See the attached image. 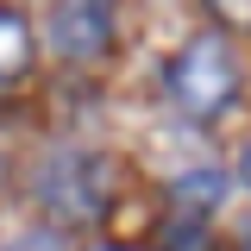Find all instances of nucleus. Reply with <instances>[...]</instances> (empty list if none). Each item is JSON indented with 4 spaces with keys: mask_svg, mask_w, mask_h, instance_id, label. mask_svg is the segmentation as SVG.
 I'll return each instance as SVG.
<instances>
[{
    "mask_svg": "<svg viewBox=\"0 0 251 251\" xmlns=\"http://www.w3.org/2000/svg\"><path fill=\"white\" fill-rule=\"evenodd\" d=\"M163 88L170 100L195 113V120H214L232 107V94H239V57H232V44L220 38V31H201V38H188L176 63L163 69Z\"/></svg>",
    "mask_w": 251,
    "mask_h": 251,
    "instance_id": "nucleus-1",
    "label": "nucleus"
},
{
    "mask_svg": "<svg viewBox=\"0 0 251 251\" xmlns=\"http://www.w3.org/2000/svg\"><path fill=\"white\" fill-rule=\"evenodd\" d=\"M44 201H50L63 220H100V207H107L100 163H94L88 151H63L57 163L44 170Z\"/></svg>",
    "mask_w": 251,
    "mask_h": 251,
    "instance_id": "nucleus-2",
    "label": "nucleus"
},
{
    "mask_svg": "<svg viewBox=\"0 0 251 251\" xmlns=\"http://www.w3.org/2000/svg\"><path fill=\"white\" fill-rule=\"evenodd\" d=\"M113 44V6L107 0H57L50 13V50L69 63H88Z\"/></svg>",
    "mask_w": 251,
    "mask_h": 251,
    "instance_id": "nucleus-3",
    "label": "nucleus"
},
{
    "mask_svg": "<svg viewBox=\"0 0 251 251\" xmlns=\"http://www.w3.org/2000/svg\"><path fill=\"white\" fill-rule=\"evenodd\" d=\"M170 201H176V220H182V226H201V220H207L220 201H226V176H220V170H195V176H176Z\"/></svg>",
    "mask_w": 251,
    "mask_h": 251,
    "instance_id": "nucleus-4",
    "label": "nucleus"
},
{
    "mask_svg": "<svg viewBox=\"0 0 251 251\" xmlns=\"http://www.w3.org/2000/svg\"><path fill=\"white\" fill-rule=\"evenodd\" d=\"M25 69H31V25L19 13L0 6V82H13V75H25Z\"/></svg>",
    "mask_w": 251,
    "mask_h": 251,
    "instance_id": "nucleus-5",
    "label": "nucleus"
},
{
    "mask_svg": "<svg viewBox=\"0 0 251 251\" xmlns=\"http://www.w3.org/2000/svg\"><path fill=\"white\" fill-rule=\"evenodd\" d=\"M207 6H214V19H220V25L251 31V0H207Z\"/></svg>",
    "mask_w": 251,
    "mask_h": 251,
    "instance_id": "nucleus-6",
    "label": "nucleus"
},
{
    "mask_svg": "<svg viewBox=\"0 0 251 251\" xmlns=\"http://www.w3.org/2000/svg\"><path fill=\"white\" fill-rule=\"evenodd\" d=\"M6 251H63V245H57V232L31 226V232H19V239H6Z\"/></svg>",
    "mask_w": 251,
    "mask_h": 251,
    "instance_id": "nucleus-7",
    "label": "nucleus"
},
{
    "mask_svg": "<svg viewBox=\"0 0 251 251\" xmlns=\"http://www.w3.org/2000/svg\"><path fill=\"white\" fill-rule=\"evenodd\" d=\"M239 251H251V220H245V226H239Z\"/></svg>",
    "mask_w": 251,
    "mask_h": 251,
    "instance_id": "nucleus-8",
    "label": "nucleus"
},
{
    "mask_svg": "<svg viewBox=\"0 0 251 251\" xmlns=\"http://www.w3.org/2000/svg\"><path fill=\"white\" fill-rule=\"evenodd\" d=\"M245 182H251V145H245Z\"/></svg>",
    "mask_w": 251,
    "mask_h": 251,
    "instance_id": "nucleus-9",
    "label": "nucleus"
},
{
    "mask_svg": "<svg viewBox=\"0 0 251 251\" xmlns=\"http://www.w3.org/2000/svg\"><path fill=\"white\" fill-rule=\"evenodd\" d=\"M107 251H132V245H107Z\"/></svg>",
    "mask_w": 251,
    "mask_h": 251,
    "instance_id": "nucleus-10",
    "label": "nucleus"
}]
</instances>
